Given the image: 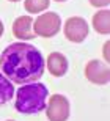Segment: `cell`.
Instances as JSON below:
<instances>
[{
	"label": "cell",
	"mask_w": 110,
	"mask_h": 121,
	"mask_svg": "<svg viewBox=\"0 0 110 121\" xmlns=\"http://www.w3.org/2000/svg\"><path fill=\"white\" fill-rule=\"evenodd\" d=\"M46 61L35 46L13 43L0 55V69L14 83H31L44 74Z\"/></svg>",
	"instance_id": "cell-1"
},
{
	"label": "cell",
	"mask_w": 110,
	"mask_h": 121,
	"mask_svg": "<svg viewBox=\"0 0 110 121\" xmlns=\"http://www.w3.org/2000/svg\"><path fill=\"white\" fill-rule=\"evenodd\" d=\"M47 86L40 82H31L21 86L16 93V110L25 115L38 113L46 108L47 104Z\"/></svg>",
	"instance_id": "cell-2"
},
{
	"label": "cell",
	"mask_w": 110,
	"mask_h": 121,
	"mask_svg": "<svg viewBox=\"0 0 110 121\" xmlns=\"http://www.w3.org/2000/svg\"><path fill=\"white\" fill-rule=\"evenodd\" d=\"M62 28V17L57 13L47 11L33 21V33L35 36H43V38H52L60 31Z\"/></svg>",
	"instance_id": "cell-3"
},
{
	"label": "cell",
	"mask_w": 110,
	"mask_h": 121,
	"mask_svg": "<svg viewBox=\"0 0 110 121\" xmlns=\"http://www.w3.org/2000/svg\"><path fill=\"white\" fill-rule=\"evenodd\" d=\"M71 105L66 96L52 94L49 98V104H46V117L49 121H66L69 118Z\"/></svg>",
	"instance_id": "cell-4"
},
{
	"label": "cell",
	"mask_w": 110,
	"mask_h": 121,
	"mask_svg": "<svg viewBox=\"0 0 110 121\" xmlns=\"http://www.w3.org/2000/svg\"><path fill=\"white\" fill-rule=\"evenodd\" d=\"M63 31H65L66 39L71 41V43H84L88 36V24L84 17L80 16H72L65 22V27H63Z\"/></svg>",
	"instance_id": "cell-5"
},
{
	"label": "cell",
	"mask_w": 110,
	"mask_h": 121,
	"mask_svg": "<svg viewBox=\"0 0 110 121\" xmlns=\"http://www.w3.org/2000/svg\"><path fill=\"white\" fill-rule=\"evenodd\" d=\"M85 77L94 85H107L110 80V69L106 61L91 60L85 66Z\"/></svg>",
	"instance_id": "cell-6"
},
{
	"label": "cell",
	"mask_w": 110,
	"mask_h": 121,
	"mask_svg": "<svg viewBox=\"0 0 110 121\" xmlns=\"http://www.w3.org/2000/svg\"><path fill=\"white\" fill-rule=\"evenodd\" d=\"M13 35L18 39H33L35 33H33V19L31 16H19L13 24Z\"/></svg>",
	"instance_id": "cell-7"
},
{
	"label": "cell",
	"mask_w": 110,
	"mask_h": 121,
	"mask_svg": "<svg viewBox=\"0 0 110 121\" xmlns=\"http://www.w3.org/2000/svg\"><path fill=\"white\" fill-rule=\"evenodd\" d=\"M47 69L53 77H63L68 72V58L60 52H52L47 57Z\"/></svg>",
	"instance_id": "cell-8"
},
{
	"label": "cell",
	"mask_w": 110,
	"mask_h": 121,
	"mask_svg": "<svg viewBox=\"0 0 110 121\" xmlns=\"http://www.w3.org/2000/svg\"><path fill=\"white\" fill-rule=\"evenodd\" d=\"M93 28L99 35H109L110 33V11L101 9L93 16Z\"/></svg>",
	"instance_id": "cell-9"
},
{
	"label": "cell",
	"mask_w": 110,
	"mask_h": 121,
	"mask_svg": "<svg viewBox=\"0 0 110 121\" xmlns=\"http://www.w3.org/2000/svg\"><path fill=\"white\" fill-rule=\"evenodd\" d=\"M14 96V86L13 82L0 71V105L6 104L8 101H11Z\"/></svg>",
	"instance_id": "cell-10"
},
{
	"label": "cell",
	"mask_w": 110,
	"mask_h": 121,
	"mask_svg": "<svg viewBox=\"0 0 110 121\" xmlns=\"http://www.w3.org/2000/svg\"><path fill=\"white\" fill-rule=\"evenodd\" d=\"M50 0H25V9L30 14H36V13H43L49 8Z\"/></svg>",
	"instance_id": "cell-11"
},
{
	"label": "cell",
	"mask_w": 110,
	"mask_h": 121,
	"mask_svg": "<svg viewBox=\"0 0 110 121\" xmlns=\"http://www.w3.org/2000/svg\"><path fill=\"white\" fill-rule=\"evenodd\" d=\"M88 2H90V5L94 6V8H106L110 3V0H88Z\"/></svg>",
	"instance_id": "cell-12"
},
{
	"label": "cell",
	"mask_w": 110,
	"mask_h": 121,
	"mask_svg": "<svg viewBox=\"0 0 110 121\" xmlns=\"http://www.w3.org/2000/svg\"><path fill=\"white\" fill-rule=\"evenodd\" d=\"M109 47H110V43L107 41L106 44H104V58H106V63L110 60V55H109Z\"/></svg>",
	"instance_id": "cell-13"
},
{
	"label": "cell",
	"mask_w": 110,
	"mask_h": 121,
	"mask_svg": "<svg viewBox=\"0 0 110 121\" xmlns=\"http://www.w3.org/2000/svg\"><path fill=\"white\" fill-rule=\"evenodd\" d=\"M3 35V22H2V21H0V36Z\"/></svg>",
	"instance_id": "cell-14"
},
{
	"label": "cell",
	"mask_w": 110,
	"mask_h": 121,
	"mask_svg": "<svg viewBox=\"0 0 110 121\" xmlns=\"http://www.w3.org/2000/svg\"><path fill=\"white\" fill-rule=\"evenodd\" d=\"M55 2H66V0H55Z\"/></svg>",
	"instance_id": "cell-15"
},
{
	"label": "cell",
	"mask_w": 110,
	"mask_h": 121,
	"mask_svg": "<svg viewBox=\"0 0 110 121\" xmlns=\"http://www.w3.org/2000/svg\"><path fill=\"white\" fill-rule=\"evenodd\" d=\"M9 2H19V0H9Z\"/></svg>",
	"instance_id": "cell-16"
},
{
	"label": "cell",
	"mask_w": 110,
	"mask_h": 121,
	"mask_svg": "<svg viewBox=\"0 0 110 121\" xmlns=\"http://www.w3.org/2000/svg\"><path fill=\"white\" fill-rule=\"evenodd\" d=\"M8 121H13V120H8Z\"/></svg>",
	"instance_id": "cell-17"
}]
</instances>
